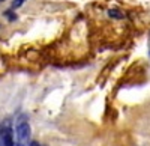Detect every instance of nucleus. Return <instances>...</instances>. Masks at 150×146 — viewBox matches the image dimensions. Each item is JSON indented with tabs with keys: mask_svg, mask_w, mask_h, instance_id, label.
Here are the masks:
<instances>
[{
	"mask_svg": "<svg viewBox=\"0 0 150 146\" xmlns=\"http://www.w3.org/2000/svg\"><path fill=\"white\" fill-rule=\"evenodd\" d=\"M108 14H110V17H114V18H122L123 17V14H120V12L116 11V9H111Z\"/></svg>",
	"mask_w": 150,
	"mask_h": 146,
	"instance_id": "2",
	"label": "nucleus"
},
{
	"mask_svg": "<svg viewBox=\"0 0 150 146\" xmlns=\"http://www.w3.org/2000/svg\"><path fill=\"white\" fill-rule=\"evenodd\" d=\"M29 146H41L39 143H38V142H30V145Z\"/></svg>",
	"mask_w": 150,
	"mask_h": 146,
	"instance_id": "5",
	"label": "nucleus"
},
{
	"mask_svg": "<svg viewBox=\"0 0 150 146\" xmlns=\"http://www.w3.org/2000/svg\"><path fill=\"white\" fill-rule=\"evenodd\" d=\"M12 146H26V145H23L21 142H18V140H17V142H14V143H12Z\"/></svg>",
	"mask_w": 150,
	"mask_h": 146,
	"instance_id": "4",
	"label": "nucleus"
},
{
	"mask_svg": "<svg viewBox=\"0 0 150 146\" xmlns=\"http://www.w3.org/2000/svg\"><path fill=\"white\" fill-rule=\"evenodd\" d=\"M0 146H2V140H0Z\"/></svg>",
	"mask_w": 150,
	"mask_h": 146,
	"instance_id": "6",
	"label": "nucleus"
},
{
	"mask_svg": "<svg viewBox=\"0 0 150 146\" xmlns=\"http://www.w3.org/2000/svg\"><path fill=\"white\" fill-rule=\"evenodd\" d=\"M24 2H26V0H14V3H12V8H14V9H15V8H20Z\"/></svg>",
	"mask_w": 150,
	"mask_h": 146,
	"instance_id": "3",
	"label": "nucleus"
},
{
	"mask_svg": "<svg viewBox=\"0 0 150 146\" xmlns=\"http://www.w3.org/2000/svg\"><path fill=\"white\" fill-rule=\"evenodd\" d=\"M0 2H2V0H0Z\"/></svg>",
	"mask_w": 150,
	"mask_h": 146,
	"instance_id": "7",
	"label": "nucleus"
},
{
	"mask_svg": "<svg viewBox=\"0 0 150 146\" xmlns=\"http://www.w3.org/2000/svg\"><path fill=\"white\" fill-rule=\"evenodd\" d=\"M15 136L18 142H21L23 145H27V142L30 140V125L27 124V120H23V119L18 120Z\"/></svg>",
	"mask_w": 150,
	"mask_h": 146,
	"instance_id": "1",
	"label": "nucleus"
}]
</instances>
